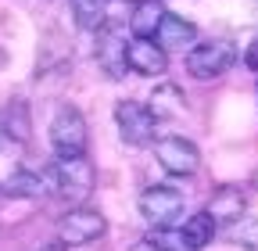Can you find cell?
Segmentation results:
<instances>
[{"instance_id": "1", "label": "cell", "mask_w": 258, "mask_h": 251, "mask_svg": "<svg viewBox=\"0 0 258 251\" xmlns=\"http://www.w3.org/2000/svg\"><path fill=\"white\" fill-rule=\"evenodd\" d=\"M50 183H54V191L69 201L72 208H79V205H86V198L93 194V186H97V169H93V162L86 158V154L54 158Z\"/></svg>"}, {"instance_id": "2", "label": "cell", "mask_w": 258, "mask_h": 251, "mask_svg": "<svg viewBox=\"0 0 258 251\" xmlns=\"http://www.w3.org/2000/svg\"><path fill=\"white\" fill-rule=\"evenodd\" d=\"M233 65H237V43L226 40V36L194 43V47L186 50V72H190L194 79H201V83L226 76Z\"/></svg>"}, {"instance_id": "3", "label": "cell", "mask_w": 258, "mask_h": 251, "mask_svg": "<svg viewBox=\"0 0 258 251\" xmlns=\"http://www.w3.org/2000/svg\"><path fill=\"white\" fill-rule=\"evenodd\" d=\"M129 29H125V22H118V18H104L101 22V29L93 33V57H97V65L104 69V76L108 79H122L129 69H125V50H129Z\"/></svg>"}, {"instance_id": "4", "label": "cell", "mask_w": 258, "mask_h": 251, "mask_svg": "<svg viewBox=\"0 0 258 251\" xmlns=\"http://www.w3.org/2000/svg\"><path fill=\"white\" fill-rule=\"evenodd\" d=\"M86 118L76 104H57L50 115V147L54 158H69V154H86Z\"/></svg>"}, {"instance_id": "5", "label": "cell", "mask_w": 258, "mask_h": 251, "mask_svg": "<svg viewBox=\"0 0 258 251\" xmlns=\"http://www.w3.org/2000/svg\"><path fill=\"white\" fill-rule=\"evenodd\" d=\"M108 233V219L97 212V208H69L61 215V223H57V240L61 247H83V244H93V240H101Z\"/></svg>"}, {"instance_id": "6", "label": "cell", "mask_w": 258, "mask_h": 251, "mask_svg": "<svg viewBox=\"0 0 258 251\" xmlns=\"http://www.w3.org/2000/svg\"><path fill=\"white\" fill-rule=\"evenodd\" d=\"M183 205H186L183 191H176V186H169V183L147 186V191L140 194V201H137L140 215L147 219L151 226H172L176 219L183 215Z\"/></svg>"}, {"instance_id": "7", "label": "cell", "mask_w": 258, "mask_h": 251, "mask_svg": "<svg viewBox=\"0 0 258 251\" xmlns=\"http://www.w3.org/2000/svg\"><path fill=\"white\" fill-rule=\"evenodd\" d=\"M115 126H118V137L129 147H151L154 144V115L147 111V104L140 101H118L115 104Z\"/></svg>"}, {"instance_id": "8", "label": "cell", "mask_w": 258, "mask_h": 251, "mask_svg": "<svg viewBox=\"0 0 258 251\" xmlns=\"http://www.w3.org/2000/svg\"><path fill=\"white\" fill-rule=\"evenodd\" d=\"M151 147H154L158 165L165 169L169 176H194L201 169V151L194 147L190 140H183V137H161Z\"/></svg>"}, {"instance_id": "9", "label": "cell", "mask_w": 258, "mask_h": 251, "mask_svg": "<svg viewBox=\"0 0 258 251\" xmlns=\"http://www.w3.org/2000/svg\"><path fill=\"white\" fill-rule=\"evenodd\" d=\"M244 212H247V194L240 191V186H233V183L219 186V191L212 194V201H208V208H205V215L215 226H237L244 219Z\"/></svg>"}, {"instance_id": "10", "label": "cell", "mask_w": 258, "mask_h": 251, "mask_svg": "<svg viewBox=\"0 0 258 251\" xmlns=\"http://www.w3.org/2000/svg\"><path fill=\"white\" fill-rule=\"evenodd\" d=\"M125 69L137 72V76H165L169 69V54L161 50L154 40H129V50H125Z\"/></svg>"}, {"instance_id": "11", "label": "cell", "mask_w": 258, "mask_h": 251, "mask_svg": "<svg viewBox=\"0 0 258 251\" xmlns=\"http://www.w3.org/2000/svg\"><path fill=\"white\" fill-rule=\"evenodd\" d=\"M154 43L161 47V50H190L194 43H198V25H194L190 18H183V15H176V11H165V18H161V25H158V33H154Z\"/></svg>"}, {"instance_id": "12", "label": "cell", "mask_w": 258, "mask_h": 251, "mask_svg": "<svg viewBox=\"0 0 258 251\" xmlns=\"http://www.w3.org/2000/svg\"><path fill=\"white\" fill-rule=\"evenodd\" d=\"M165 11L169 8L161 4V0H140V4H133V15H129V22H125L129 36H133V40H154Z\"/></svg>"}, {"instance_id": "13", "label": "cell", "mask_w": 258, "mask_h": 251, "mask_svg": "<svg viewBox=\"0 0 258 251\" xmlns=\"http://www.w3.org/2000/svg\"><path fill=\"white\" fill-rule=\"evenodd\" d=\"M0 133H4L11 144H29L32 118H29V104H25V101L4 104V111H0Z\"/></svg>"}, {"instance_id": "14", "label": "cell", "mask_w": 258, "mask_h": 251, "mask_svg": "<svg viewBox=\"0 0 258 251\" xmlns=\"http://www.w3.org/2000/svg\"><path fill=\"white\" fill-rule=\"evenodd\" d=\"M147 111L154 115V122L183 115V111H186V97H183V90H179V86H172V83H161V86H154L151 101H147Z\"/></svg>"}, {"instance_id": "15", "label": "cell", "mask_w": 258, "mask_h": 251, "mask_svg": "<svg viewBox=\"0 0 258 251\" xmlns=\"http://www.w3.org/2000/svg\"><path fill=\"white\" fill-rule=\"evenodd\" d=\"M4 191L11 198H43L47 194V179L40 172H32V169H15L4 183Z\"/></svg>"}, {"instance_id": "16", "label": "cell", "mask_w": 258, "mask_h": 251, "mask_svg": "<svg viewBox=\"0 0 258 251\" xmlns=\"http://www.w3.org/2000/svg\"><path fill=\"white\" fill-rule=\"evenodd\" d=\"M179 230H183V237H186V244L194 247V251H201V247H208L212 244V237H215V223L205 215V212H194L190 219H183L179 223Z\"/></svg>"}, {"instance_id": "17", "label": "cell", "mask_w": 258, "mask_h": 251, "mask_svg": "<svg viewBox=\"0 0 258 251\" xmlns=\"http://www.w3.org/2000/svg\"><path fill=\"white\" fill-rule=\"evenodd\" d=\"M108 4H111V0H72L76 25H79V29H90V33H97V29H101V22L108 18Z\"/></svg>"}, {"instance_id": "18", "label": "cell", "mask_w": 258, "mask_h": 251, "mask_svg": "<svg viewBox=\"0 0 258 251\" xmlns=\"http://www.w3.org/2000/svg\"><path fill=\"white\" fill-rule=\"evenodd\" d=\"M147 244H151L154 251H194V247L186 244L179 223H172V226H154L151 237H147Z\"/></svg>"}, {"instance_id": "19", "label": "cell", "mask_w": 258, "mask_h": 251, "mask_svg": "<svg viewBox=\"0 0 258 251\" xmlns=\"http://www.w3.org/2000/svg\"><path fill=\"white\" fill-rule=\"evenodd\" d=\"M233 237H237L247 251H258V219H247V223L240 219V223L233 226Z\"/></svg>"}, {"instance_id": "20", "label": "cell", "mask_w": 258, "mask_h": 251, "mask_svg": "<svg viewBox=\"0 0 258 251\" xmlns=\"http://www.w3.org/2000/svg\"><path fill=\"white\" fill-rule=\"evenodd\" d=\"M244 65H247L251 72H258V40H254V43L244 50Z\"/></svg>"}, {"instance_id": "21", "label": "cell", "mask_w": 258, "mask_h": 251, "mask_svg": "<svg viewBox=\"0 0 258 251\" xmlns=\"http://www.w3.org/2000/svg\"><path fill=\"white\" fill-rule=\"evenodd\" d=\"M129 251H154V247H151L147 240H137V244H133V247H129Z\"/></svg>"}, {"instance_id": "22", "label": "cell", "mask_w": 258, "mask_h": 251, "mask_svg": "<svg viewBox=\"0 0 258 251\" xmlns=\"http://www.w3.org/2000/svg\"><path fill=\"white\" fill-rule=\"evenodd\" d=\"M47 251H64V247H61V244H54V247H47Z\"/></svg>"}, {"instance_id": "23", "label": "cell", "mask_w": 258, "mask_h": 251, "mask_svg": "<svg viewBox=\"0 0 258 251\" xmlns=\"http://www.w3.org/2000/svg\"><path fill=\"white\" fill-rule=\"evenodd\" d=\"M129 4H140V0H129Z\"/></svg>"}]
</instances>
